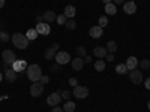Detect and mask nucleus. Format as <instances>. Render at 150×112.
I'll return each mask as SVG.
<instances>
[{
    "mask_svg": "<svg viewBox=\"0 0 150 112\" xmlns=\"http://www.w3.org/2000/svg\"><path fill=\"white\" fill-rule=\"evenodd\" d=\"M41 76H42V69H41L39 64H30V66L27 67V78H29L30 81L39 82Z\"/></svg>",
    "mask_w": 150,
    "mask_h": 112,
    "instance_id": "f257e3e1",
    "label": "nucleus"
},
{
    "mask_svg": "<svg viewBox=\"0 0 150 112\" xmlns=\"http://www.w3.org/2000/svg\"><path fill=\"white\" fill-rule=\"evenodd\" d=\"M12 42H14V45L18 48V49H26L30 43V41L27 39L26 34L23 33H15L14 36H12Z\"/></svg>",
    "mask_w": 150,
    "mask_h": 112,
    "instance_id": "f03ea898",
    "label": "nucleus"
},
{
    "mask_svg": "<svg viewBox=\"0 0 150 112\" xmlns=\"http://www.w3.org/2000/svg\"><path fill=\"white\" fill-rule=\"evenodd\" d=\"M72 94L77 99H86L87 96H89V88H87V87H83V85H77V87H74Z\"/></svg>",
    "mask_w": 150,
    "mask_h": 112,
    "instance_id": "7ed1b4c3",
    "label": "nucleus"
},
{
    "mask_svg": "<svg viewBox=\"0 0 150 112\" xmlns=\"http://www.w3.org/2000/svg\"><path fill=\"white\" fill-rule=\"evenodd\" d=\"M60 90L59 91H56V93H51L48 96V99H47V103L50 105V106H57V105H60V102H62V96H60Z\"/></svg>",
    "mask_w": 150,
    "mask_h": 112,
    "instance_id": "20e7f679",
    "label": "nucleus"
},
{
    "mask_svg": "<svg viewBox=\"0 0 150 112\" xmlns=\"http://www.w3.org/2000/svg\"><path fill=\"white\" fill-rule=\"evenodd\" d=\"M2 57H3V61L6 64H14L17 61V55L11 51V49H5V51L2 52Z\"/></svg>",
    "mask_w": 150,
    "mask_h": 112,
    "instance_id": "39448f33",
    "label": "nucleus"
},
{
    "mask_svg": "<svg viewBox=\"0 0 150 112\" xmlns=\"http://www.w3.org/2000/svg\"><path fill=\"white\" fill-rule=\"evenodd\" d=\"M42 93H44V84H41V82H33V84L30 85V94H32L33 97H39Z\"/></svg>",
    "mask_w": 150,
    "mask_h": 112,
    "instance_id": "423d86ee",
    "label": "nucleus"
},
{
    "mask_svg": "<svg viewBox=\"0 0 150 112\" xmlns=\"http://www.w3.org/2000/svg\"><path fill=\"white\" fill-rule=\"evenodd\" d=\"M54 58L57 61V64H66V63H69V61H71V55L68 52H65V51H59Z\"/></svg>",
    "mask_w": 150,
    "mask_h": 112,
    "instance_id": "0eeeda50",
    "label": "nucleus"
},
{
    "mask_svg": "<svg viewBox=\"0 0 150 112\" xmlns=\"http://www.w3.org/2000/svg\"><path fill=\"white\" fill-rule=\"evenodd\" d=\"M129 78H131V81L135 84V85H138V84H141L143 82V73L140 72V70H131L129 72Z\"/></svg>",
    "mask_w": 150,
    "mask_h": 112,
    "instance_id": "6e6552de",
    "label": "nucleus"
},
{
    "mask_svg": "<svg viewBox=\"0 0 150 112\" xmlns=\"http://www.w3.org/2000/svg\"><path fill=\"white\" fill-rule=\"evenodd\" d=\"M36 32L39 33V34H50V32H51V27H50V24L48 22H39V24H36Z\"/></svg>",
    "mask_w": 150,
    "mask_h": 112,
    "instance_id": "1a4fd4ad",
    "label": "nucleus"
},
{
    "mask_svg": "<svg viewBox=\"0 0 150 112\" xmlns=\"http://www.w3.org/2000/svg\"><path fill=\"white\" fill-rule=\"evenodd\" d=\"M89 34L93 37V39H99V37L104 36V30H102V27H99V26H93V27H90Z\"/></svg>",
    "mask_w": 150,
    "mask_h": 112,
    "instance_id": "9d476101",
    "label": "nucleus"
},
{
    "mask_svg": "<svg viewBox=\"0 0 150 112\" xmlns=\"http://www.w3.org/2000/svg\"><path fill=\"white\" fill-rule=\"evenodd\" d=\"M126 69L131 72V70H135L137 69V66H138V60H137V57H128V60H126Z\"/></svg>",
    "mask_w": 150,
    "mask_h": 112,
    "instance_id": "9b49d317",
    "label": "nucleus"
},
{
    "mask_svg": "<svg viewBox=\"0 0 150 112\" xmlns=\"http://www.w3.org/2000/svg\"><path fill=\"white\" fill-rule=\"evenodd\" d=\"M29 66H27V63L24 60H17L14 64H12V69H14L15 72H23L24 69H27Z\"/></svg>",
    "mask_w": 150,
    "mask_h": 112,
    "instance_id": "f8f14e48",
    "label": "nucleus"
},
{
    "mask_svg": "<svg viewBox=\"0 0 150 112\" xmlns=\"http://www.w3.org/2000/svg\"><path fill=\"white\" fill-rule=\"evenodd\" d=\"M123 10L125 12H126V14H135V10H137V5L132 2V0H131V2H126V3H125L123 5Z\"/></svg>",
    "mask_w": 150,
    "mask_h": 112,
    "instance_id": "ddd939ff",
    "label": "nucleus"
},
{
    "mask_svg": "<svg viewBox=\"0 0 150 112\" xmlns=\"http://www.w3.org/2000/svg\"><path fill=\"white\" fill-rule=\"evenodd\" d=\"M5 78L9 82H15L17 81V72L14 69H6L5 70Z\"/></svg>",
    "mask_w": 150,
    "mask_h": 112,
    "instance_id": "4468645a",
    "label": "nucleus"
},
{
    "mask_svg": "<svg viewBox=\"0 0 150 112\" xmlns=\"http://www.w3.org/2000/svg\"><path fill=\"white\" fill-rule=\"evenodd\" d=\"M83 66H84V60H83L81 57H75V58L72 60V69H74V70H81Z\"/></svg>",
    "mask_w": 150,
    "mask_h": 112,
    "instance_id": "2eb2a0df",
    "label": "nucleus"
},
{
    "mask_svg": "<svg viewBox=\"0 0 150 112\" xmlns=\"http://www.w3.org/2000/svg\"><path fill=\"white\" fill-rule=\"evenodd\" d=\"M65 17L69 20V18H75V14H77V9H75V6H72V5H68L66 8H65Z\"/></svg>",
    "mask_w": 150,
    "mask_h": 112,
    "instance_id": "dca6fc26",
    "label": "nucleus"
},
{
    "mask_svg": "<svg viewBox=\"0 0 150 112\" xmlns=\"http://www.w3.org/2000/svg\"><path fill=\"white\" fill-rule=\"evenodd\" d=\"M93 54H95V57H98V58H102V57H105V55L108 54V51H107V48L96 46V48L93 49Z\"/></svg>",
    "mask_w": 150,
    "mask_h": 112,
    "instance_id": "f3484780",
    "label": "nucleus"
},
{
    "mask_svg": "<svg viewBox=\"0 0 150 112\" xmlns=\"http://www.w3.org/2000/svg\"><path fill=\"white\" fill-rule=\"evenodd\" d=\"M42 18H44V22H51V21H56L57 15L54 14L53 10H47L45 14L42 15Z\"/></svg>",
    "mask_w": 150,
    "mask_h": 112,
    "instance_id": "a211bd4d",
    "label": "nucleus"
},
{
    "mask_svg": "<svg viewBox=\"0 0 150 112\" xmlns=\"http://www.w3.org/2000/svg\"><path fill=\"white\" fill-rule=\"evenodd\" d=\"M105 12H107L108 15H114L116 12H117V6L114 3H107L105 5Z\"/></svg>",
    "mask_w": 150,
    "mask_h": 112,
    "instance_id": "6ab92c4d",
    "label": "nucleus"
},
{
    "mask_svg": "<svg viewBox=\"0 0 150 112\" xmlns=\"http://www.w3.org/2000/svg\"><path fill=\"white\" fill-rule=\"evenodd\" d=\"M95 69H96L98 72H104V70H105V61H104L102 58H99L96 63H95Z\"/></svg>",
    "mask_w": 150,
    "mask_h": 112,
    "instance_id": "aec40b11",
    "label": "nucleus"
},
{
    "mask_svg": "<svg viewBox=\"0 0 150 112\" xmlns=\"http://www.w3.org/2000/svg\"><path fill=\"white\" fill-rule=\"evenodd\" d=\"M56 54H57V51L51 46V48H48L47 51H45V58H47V60H51V58H54V57H56Z\"/></svg>",
    "mask_w": 150,
    "mask_h": 112,
    "instance_id": "412c9836",
    "label": "nucleus"
},
{
    "mask_svg": "<svg viewBox=\"0 0 150 112\" xmlns=\"http://www.w3.org/2000/svg\"><path fill=\"white\" fill-rule=\"evenodd\" d=\"M116 49H117V43H116L114 41H110V42L107 43V51H108V52L114 54V52H116Z\"/></svg>",
    "mask_w": 150,
    "mask_h": 112,
    "instance_id": "4be33fe9",
    "label": "nucleus"
},
{
    "mask_svg": "<svg viewBox=\"0 0 150 112\" xmlns=\"http://www.w3.org/2000/svg\"><path fill=\"white\" fill-rule=\"evenodd\" d=\"M63 111H65V112H74V111H75V103L71 102V100H68V102L63 105Z\"/></svg>",
    "mask_w": 150,
    "mask_h": 112,
    "instance_id": "5701e85b",
    "label": "nucleus"
},
{
    "mask_svg": "<svg viewBox=\"0 0 150 112\" xmlns=\"http://www.w3.org/2000/svg\"><path fill=\"white\" fill-rule=\"evenodd\" d=\"M38 34H39V33L36 32V29H30V30L27 32L26 36H27V39H29V41H35L36 37H38Z\"/></svg>",
    "mask_w": 150,
    "mask_h": 112,
    "instance_id": "b1692460",
    "label": "nucleus"
},
{
    "mask_svg": "<svg viewBox=\"0 0 150 112\" xmlns=\"http://www.w3.org/2000/svg\"><path fill=\"white\" fill-rule=\"evenodd\" d=\"M65 26H66V29H68V30H74L75 27H77V22H75V20H74V18H69V20L65 22Z\"/></svg>",
    "mask_w": 150,
    "mask_h": 112,
    "instance_id": "393cba45",
    "label": "nucleus"
},
{
    "mask_svg": "<svg viewBox=\"0 0 150 112\" xmlns=\"http://www.w3.org/2000/svg\"><path fill=\"white\" fill-rule=\"evenodd\" d=\"M98 26L99 27H107L108 26V18L107 17H99V20H98Z\"/></svg>",
    "mask_w": 150,
    "mask_h": 112,
    "instance_id": "a878e982",
    "label": "nucleus"
},
{
    "mask_svg": "<svg viewBox=\"0 0 150 112\" xmlns=\"http://www.w3.org/2000/svg\"><path fill=\"white\" fill-rule=\"evenodd\" d=\"M116 72L119 73V75H125L128 72V69H126V64H119L117 67H116Z\"/></svg>",
    "mask_w": 150,
    "mask_h": 112,
    "instance_id": "bb28decb",
    "label": "nucleus"
},
{
    "mask_svg": "<svg viewBox=\"0 0 150 112\" xmlns=\"http://www.w3.org/2000/svg\"><path fill=\"white\" fill-rule=\"evenodd\" d=\"M56 21H57V24H60V26H63V24L68 21V18L65 17V14H62V15H59V17L56 18Z\"/></svg>",
    "mask_w": 150,
    "mask_h": 112,
    "instance_id": "cd10ccee",
    "label": "nucleus"
},
{
    "mask_svg": "<svg viewBox=\"0 0 150 112\" xmlns=\"http://www.w3.org/2000/svg\"><path fill=\"white\" fill-rule=\"evenodd\" d=\"M77 54H78V57H86V55H87L86 48H84V46H78V48H77Z\"/></svg>",
    "mask_w": 150,
    "mask_h": 112,
    "instance_id": "c85d7f7f",
    "label": "nucleus"
},
{
    "mask_svg": "<svg viewBox=\"0 0 150 112\" xmlns=\"http://www.w3.org/2000/svg\"><path fill=\"white\" fill-rule=\"evenodd\" d=\"M140 66H141V69H150V60H143V61H140Z\"/></svg>",
    "mask_w": 150,
    "mask_h": 112,
    "instance_id": "c756f323",
    "label": "nucleus"
},
{
    "mask_svg": "<svg viewBox=\"0 0 150 112\" xmlns=\"http://www.w3.org/2000/svg\"><path fill=\"white\" fill-rule=\"evenodd\" d=\"M0 41H2V42H8L9 41V34L6 32H0Z\"/></svg>",
    "mask_w": 150,
    "mask_h": 112,
    "instance_id": "7c9ffc66",
    "label": "nucleus"
},
{
    "mask_svg": "<svg viewBox=\"0 0 150 112\" xmlns=\"http://www.w3.org/2000/svg\"><path fill=\"white\" fill-rule=\"evenodd\" d=\"M60 96L63 97L65 100H69V99H71V96H72V93H71V91H62V93H60Z\"/></svg>",
    "mask_w": 150,
    "mask_h": 112,
    "instance_id": "2f4dec72",
    "label": "nucleus"
},
{
    "mask_svg": "<svg viewBox=\"0 0 150 112\" xmlns=\"http://www.w3.org/2000/svg\"><path fill=\"white\" fill-rule=\"evenodd\" d=\"M39 82L45 85V84H48V82H50V78L47 76V75H42V76H41V79H39Z\"/></svg>",
    "mask_w": 150,
    "mask_h": 112,
    "instance_id": "473e14b6",
    "label": "nucleus"
},
{
    "mask_svg": "<svg viewBox=\"0 0 150 112\" xmlns=\"http://www.w3.org/2000/svg\"><path fill=\"white\" fill-rule=\"evenodd\" d=\"M105 58H107V61H110V63H111V61H114V54H111V52H108L107 55H105Z\"/></svg>",
    "mask_w": 150,
    "mask_h": 112,
    "instance_id": "72a5a7b5",
    "label": "nucleus"
},
{
    "mask_svg": "<svg viewBox=\"0 0 150 112\" xmlns=\"http://www.w3.org/2000/svg\"><path fill=\"white\" fill-rule=\"evenodd\" d=\"M69 84H71L72 87H77V85H78V79H77V78H71V79H69Z\"/></svg>",
    "mask_w": 150,
    "mask_h": 112,
    "instance_id": "f704fd0d",
    "label": "nucleus"
},
{
    "mask_svg": "<svg viewBox=\"0 0 150 112\" xmlns=\"http://www.w3.org/2000/svg\"><path fill=\"white\" fill-rule=\"evenodd\" d=\"M53 112H65V111H63V108H60V106L57 105V106L53 108Z\"/></svg>",
    "mask_w": 150,
    "mask_h": 112,
    "instance_id": "c9c22d12",
    "label": "nucleus"
},
{
    "mask_svg": "<svg viewBox=\"0 0 150 112\" xmlns=\"http://www.w3.org/2000/svg\"><path fill=\"white\" fill-rule=\"evenodd\" d=\"M144 85H146V88H147V90H150V78H147V79L144 81Z\"/></svg>",
    "mask_w": 150,
    "mask_h": 112,
    "instance_id": "e433bc0d",
    "label": "nucleus"
},
{
    "mask_svg": "<svg viewBox=\"0 0 150 112\" xmlns=\"http://www.w3.org/2000/svg\"><path fill=\"white\" fill-rule=\"evenodd\" d=\"M83 60H84V63H90V61H92V57L86 55V57H83Z\"/></svg>",
    "mask_w": 150,
    "mask_h": 112,
    "instance_id": "4c0bfd02",
    "label": "nucleus"
},
{
    "mask_svg": "<svg viewBox=\"0 0 150 112\" xmlns=\"http://www.w3.org/2000/svg\"><path fill=\"white\" fill-rule=\"evenodd\" d=\"M51 46H53V48H54V49H56V51H57V52H59V49H60V45H59V43H57V42H54V43H53V45H51Z\"/></svg>",
    "mask_w": 150,
    "mask_h": 112,
    "instance_id": "58836bf2",
    "label": "nucleus"
},
{
    "mask_svg": "<svg viewBox=\"0 0 150 112\" xmlns=\"http://www.w3.org/2000/svg\"><path fill=\"white\" fill-rule=\"evenodd\" d=\"M59 66H60V64H54V66H53V72H56V73H57V72L60 70V69H59Z\"/></svg>",
    "mask_w": 150,
    "mask_h": 112,
    "instance_id": "ea45409f",
    "label": "nucleus"
},
{
    "mask_svg": "<svg viewBox=\"0 0 150 112\" xmlns=\"http://www.w3.org/2000/svg\"><path fill=\"white\" fill-rule=\"evenodd\" d=\"M112 3H114V5H122L123 0H112Z\"/></svg>",
    "mask_w": 150,
    "mask_h": 112,
    "instance_id": "a19ab883",
    "label": "nucleus"
},
{
    "mask_svg": "<svg viewBox=\"0 0 150 112\" xmlns=\"http://www.w3.org/2000/svg\"><path fill=\"white\" fill-rule=\"evenodd\" d=\"M36 21H38V24H39V22H44V18H42V17H36Z\"/></svg>",
    "mask_w": 150,
    "mask_h": 112,
    "instance_id": "79ce46f5",
    "label": "nucleus"
},
{
    "mask_svg": "<svg viewBox=\"0 0 150 112\" xmlns=\"http://www.w3.org/2000/svg\"><path fill=\"white\" fill-rule=\"evenodd\" d=\"M5 6V0H0V8H3Z\"/></svg>",
    "mask_w": 150,
    "mask_h": 112,
    "instance_id": "37998d69",
    "label": "nucleus"
},
{
    "mask_svg": "<svg viewBox=\"0 0 150 112\" xmlns=\"http://www.w3.org/2000/svg\"><path fill=\"white\" fill-rule=\"evenodd\" d=\"M102 2H104V3L107 5V3H111V0H102Z\"/></svg>",
    "mask_w": 150,
    "mask_h": 112,
    "instance_id": "c03bdc74",
    "label": "nucleus"
},
{
    "mask_svg": "<svg viewBox=\"0 0 150 112\" xmlns=\"http://www.w3.org/2000/svg\"><path fill=\"white\" fill-rule=\"evenodd\" d=\"M147 108H149V111H150V100H149V103H147Z\"/></svg>",
    "mask_w": 150,
    "mask_h": 112,
    "instance_id": "a18cd8bd",
    "label": "nucleus"
},
{
    "mask_svg": "<svg viewBox=\"0 0 150 112\" xmlns=\"http://www.w3.org/2000/svg\"><path fill=\"white\" fill-rule=\"evenodd\" d=\"M2 78H3V75H2V73H0V81H2Z\"/></svg>",
    "mask_w": 150,
    "mask_h": 112,
    "instance_id": "49530a36",
    "label": "nucleus"
},
{
    "mask_svg": "<svg viewBox=\"0 0 150 112\" xmlns=\"http://www.w3.org/2000/svg\"><path fill=\"white\" fill-rule=\"evenodd\" d=\"M128 2H131V0H128Z\"/></svg>",
    "mask_w": 150,
    "mask_h": 112,
    "instance_id": "de8ad7c7",
    "label": "nucleus"
},
{
    "mask_svg": "<svg viewBox=\"0 0 150 112\" xmlns=\"http://www.w3.org/2000/svg\"><path fill=\"white\" fill-rule=\"evenodd\" d=\"M149 70H150V69H149Z\"/></svg>",
    "mask_w": 150,
    "mask_h": 112,
    "instance_id": "09e8293b",
    "label": "nucleus"
}]
</instances>
